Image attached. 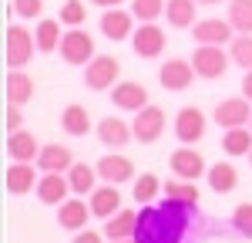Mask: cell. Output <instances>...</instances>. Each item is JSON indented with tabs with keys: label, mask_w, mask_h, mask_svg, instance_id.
Returning a JSON list of instances; mask_svg holds the SVG:
<instances>
[{
	"label": "cell",
	"mask_w": 252,
	"mask_h": 243,
	"mask_svg": "<svg viewBox=\"0 0 252 243\" xmlns=\"http://www.w3.org/2000/svg\"><path fill=\"white\" fill-rule=\"evenodd\" d=\"M131 27H135V14L131 10L111 7V10L101 14V34L108 40H128L131 38Z\"/></svg>",
	"instance_id": "obj_11"
},
{
	"label": "cell",
	"mask_w": 252,
	"mask_h": 243,
	"mask_svg": "<svg viewBox=\"0 0 252 243\" xmlns=\"http://www.w3.org/2000/svg\"><path fill=\"white\" fill-rule=\"evenodd\" d=\"M195 3L198 0H165V20L172 24V27H195V17H198V10H195Z\"/></svg>",
	"instance_id": "obj_25"
},
{
	"label": "cell",
	"mask_w": 252,
	"mask_h": 243,
	"mask_svg": "<svg viewBox=\"0 0 252 243\" xmlns=\"http://www.w3.org/2000/svg\"><path fill=\"white\" fill-rule=\"evenodd\" d=\"M242 95H246V98L252 101V68L246 71V78H242Z\"/></svg>",
	"instance_id": "obj_41"
},
{
	"label": "cell",
	"mask_w": 252,
	"mask_h": 243,
	"mask_svg": "<svg viewBox=\"0 0 252 243\" xmlns=\"http://www.w3.org/2000/svg\"><path fill=\"white\" fill-rule=\"evenodd\" d=\"M91 202L84 206V200H64L58 206V223L64 230H88V220H91Z\"/></svg>",
	"instance_id": "obj_20"
},
{
	"label": "cell",
	"mask_w": 252,
	"mask_h": 243,
	"mask_svg": "<svg viewBox=\"0 0 252 243\" xmlns=\"http://www.w3.org/2000/svg\"><path fill=\"white\" fill-rule=\"evenodd\" d=\"M165 196L195 206V202H198V186H195V179H168L165 182Z\"/></svg>",
	"instance_id": "obj_32"
},
{
	"label": "cell",
	"mask_w": 252,
	"mask_h": 243,
	"mask_svg": "<svg viewBox=\"0 0 252 243\" xmlns=\"http://www.w3.org/2000/svg\"><path fill=\"white\" fill-rule=\"evenodd\" d=\"M215 122L222 128H242L246 122H252V105L249 98H225L215 105Z\"/></svg>",
	"instance_id": "obj_10"
},
{
	"label": "cell",
	"mask_w": 252,
	"mask_h": 243,
	"mask_svg": "<svg viewBox=\"0 0 252 243\" xmlns=\"http://www.w3.org/2000/svg\"><path fill=\"white\" fill-rule=\"evenodd\" d=\"M10 10L14 17H40L44 14V0H10Z\"/></svg>",
	"instance_id": "obj_38"
},
{
	"label": "cell",
	"mask_w": 252,
	"mask_h": 243,
	"mask_svg": "<svg viewBox=\"0 0 252 243\" xmlns=\"http://www.w3.org/2000/svg\"><path fill=\"white\" fill-rule=\"evenodd\" d=\"M61 125H64V132H67V135L81 139V135H88V132H91V115H88V108H84V105H67V108L61 112Z\"/></svg>",
	"instance_id": "obj_26"
},
{
	"label": "cell",
	"mask_w": 252,
	"mask_h": 243,
	"mask_svg": "<svg viewBox=\"0 0 252 243\" xmlns=\"http://www.w3.org/2000/svg\"><path fill=\"white\" fill-rule=\"evenodd\" d=\"M172 172L178 179H198L202 172H205V159H202V152H195V149H175L172 152Z\"/></svg>",
	"instance_id": "obj_18"
},
{
	"label": "cell",
	"mask_w": 252,
	"mask_h": 243,
	"mask_svg": "<svg viewBox=\"0 0 252 243\" xmlns=\"http://www.w3.org/2000/svg\"><path fill=\"white\" fill-rule=\"evenodd\" d=\"M67 189H71V182L64 179V172H44L37 182V200L47 206H61L67 200Z\"/></svg>",
	"instance_id": "obj_21"
},
{
	"label": "cell",
	"mask_w": 252,
	"mask_h": 243,
	"mask_svg": "<svg viewBox=\"0 0 252 243\" xmlns=\"http://www.w3.org/2000/svg\"><path fill=\"white\" fill-rule=\"evenodd\" d=\"M229 54L222 51V44H198L192 54V64L198 71V78H222L229 71Z\"/></svg>",
	"instance_id": "obj_5"
},
{
	"label": "cell",
	"mask_w": 252,
	"mask_h": 243,
	"mask_svg": "<svg viewBox=\"0 0 252 243\" xmlns=\"http://www.w3.org/2000/svg\"><path fill=\"white\" fill-rule=\"evenodd\" d=\"M232 226L242 237H252V202H239L232 213Z\"/></svg>",
	"instance_id": "obj_37"
},
{
	"label": "cell",
	"mask_w": 252,
	"mask_h": 243,
	"mask_svg": "<svg viewBox=\"0 0 252 243\" xmlns=\"http://www.w3.org/2000/svg\"><path fill=\"white\" fill-rule=\"evenodd\" d=\"M74 165V156L67 145L61 142H51V145H40V156H37V169L40 172H67Z\"/></svg>",
	"instance_id": "obj_17"
},
{
	"label": "cell",
	"mask_w": 252,
	"mask_h": 243,
	"mask_svg": "<svg viewBox=\"0 0 252 243\" xmlns=\"http://www.w3.org/2000/svg\"><path fill=\"white\" fill-rule=\"evenodd\" d=\"M34 38H37L40 54L58 51V47H61V38H64V31H61V17H58V20L40 17V20H37V31H34Z\"/></svg>",
	"instance_id": "obj_27"
},
{
	"label": "cell",
	"mask_w": 252,
	"mask_h": 243,
	"mask_svg": "<svg viewBox=\"0 0 252 243\" xmlns=\"http://www.w3.org/2000/svg\"><path fill=\"white\" fill-rule=\"evenodd\" d=\"M249 162H252V152H249Z\"/></svg>",
	"instance_id": "obj_45"
},
{
	"label": "cell",
	"mask_w": 252,
	"mask_h": 243,
	"mask_svg": "<svg viewBox=\"0 0 252 243\" xmlns=\"http://www.w3.org/2000/svg\"><path fill=\"white\" fill-rule=\"evenodd\" d=\"M111 101L121 112H141L148 105V88L138 84V81H118L115 88H111Z\"/></svg>",
	"instance_id": "obj_12"
},
{
	"label": "cell",
	"mask_w": 252,
	"mask_h": 243,
	"mask_svg": "<svg viewBox=\"0 0 252 243\" xmlns=\"http://www.w3.org/2000/svg\"><path fill=\"white\" fill-rule=\"evenodd\" d=\"M138 119L131 125V132H135V139L141 145H152V142L161 139V132H165V112L158 108V105H145L141 112H135Z\"/></svg>",
	"instance_id": "obj_6"
},
{
	"label": "cell",
	"mask_w": 252,
	"mask_h": 243,
	"mask_svg": "<svg viewBox=\"0 0 252 243\" xmlns=\"http://www.w3.org/2000/svg\"><path fill=\"white\" fill-rule=\"evenodd\" d=\"M3 182H7V193L10 196H24L31 189H37V172L31 162H10V169L3 172Z\"/></svg>",
	"instance_id": "obj_15"
},
{
	"label": "cell",
	"mask_w": 252,
	"mask_h": 243,
	"mask_svg": "<svg viewBox=\"0 0 252 243\" xmlns=\"http://www.w3.org/2000/svg\"><path fill=\"white\" fill-rule=\"evenodd\" d=\"M61 58L67 61V64H78V68H84V64H91L94 61V40H91V34L84 31V27H71L64 38H61Z\"/></svg>",
	"instance_id": "obj_4"
},
{
	"label": "cell",
	"mask_w": 252,
	"mask_h": 243,
	"mask_svg": "<svg viewBox=\"0 0 252 243\" xmlns=\"http://www.w3.org/2000/svg\"><path fill=\"white\" fill-rule=\"evenodd\" d=\"M94 169L104 182H115V186H121V182H128L135 176V162L128 159V156H104Z\"/></svg>",
	"instance_id": "obj_19"
},
{
	"label": "cell",
	"mask_w": 252,
	"mask_h": 243,
	"mask_svg": "<svg viewBox=\"0 0 252 243\" xmlns=\"http://www.w3.org/2000/svg\"><path fill=\"white\" fill-rule=\"evenodd\" d=\"M161 189H165V186H161V179H158L155 172H145V176L135 179V202H152Z\"/></svg>",
	"instance_id": "obj_33"
},
{
	"label": "cell",
	"mask_w": 252,
	"mask_h": 243,
	"mask_svg": "<svg viewBox=\"0 0 252 243\" xmlns=\"http://www.w3.org/2000/svg\"><path fill=\"white\" fill-rule=\"evenodd\" d=\"M131 47H135L138 58H158L165 51V31L158 24H141L135 34H131Z\"/></svg>",
	"instance_id": "obj_9"
},
{
	"label": "cell",
	"mask_w": 252,
	"mask_h": 243,
	"mask_svg": "<svg viewBox=\"0 0 252 243\" xmlns=\"http://www.w3.org/2000/svg\"><path fill=\"white\" fill-rule=\"evenodd\" d=\"M232 24H229V17L219 20V17H205V20H195L192 34L198 44H229L232 40Z\"/></svg>",
	"instance_id": "obj_14"
},
{
	"label": "cell",
	"mask_w": 252,
	"mask_h": 243,
	"mask_svg": "<svg viewBox=\"0 0 252 243\" xmlns=\"http://www.w3.org/2000/svg\"><path fill=\"white\" fill-rule=\"evenodd\" d=\"M94 7H101V10H111V7H121L125 0H91Z\"/></svg>",
	"instance_id": "obj_42"
},
{
	"label": "cell",
	"mask_w": 252,
	"mask_h": 243,
	"mask_svg": "<svg viewBox=\"0 0 252 243\" xmlns=\"http://www.w3.org/2000/svg\"><path fill=\"white\" fill-rule=\"evenodd\" d=\"M225 156H249L252 152V128H225V139H222Z\"/></svg>",
	"instance_id": "obj_29"
},
{
	"label": "cell",
	"mask_w": 252,
	"mask_h": 243,
	"mask_svg": "<svg viewBox=\"0 0 252 243\" xmlns=\"http://www.w3.org/2000/svg\"><path fill=\"white\" fill-rule=\"evenodd\" d=\"M101 179L97 176V169H91L88 162H74L71 169H67V182H71V193H78V196H84V193H94L97 186L94 182Z\"/></svg>",
	"instance_id": "obj_28"
},
{
	"label": "cell",
	"mask_w": 252,
	"mask_h": 243,
	"mask_svg": "<svg viewBox=\"0 0 252 243\" xmlns=\"http://www.w3.org/2000/svg\"><path fill=\"white\" fill-rule=\"evenodd\" d=\"M37 51H40L37 38H34L27 27H20V24H10V27H7V68H24V64H31Z\"/></svg>",
	"instance_id": "obj_2"
},
{
	"label": "cell",
	"mask_w": 252,
	"mask_h": 243,
	"mask_svg": "<svg viewBox=\"0 0 252 243\" xmlns=\"http://www.w3.org/2000/svg\"><path fill=\"white\" fill-rule=\"evenodd\" d=\"M24 128V115H20V105L7 101V132H20Z\"/></svg>",
	"instance_id": "obj_39"
},
{
	"label": "cell",
	"mask_w": 252,
	"mask_h": 243,
	"mask_svg": "<svg viewBox=\"0 0 252 243\" xmlns=\"http://www.w3.org/2000/svg\"><path fill=\"white\" fill-rule=\"evenodd\" d=\"M34 91H37V84H34V78L27 71H20V68L7 71V101L10 105H27L34 98Z\"/></svg>",
	"instance_id": "obj_22"
},
{
	"label": "cell",
	"mask_w": 252,
	"mask_h": 243,
	"mask_svg": "<svg viewBox=\"0 0 252 243\" xmlns=\"http://www.w3.org/2000/svg\"><path fill=\"white\" fill-rule=\"evenodd\" d=\"M209 186H212L215 193H232L235 186H239V172L229 162H215L212 169H209Z\"/></svg>",
	"instance_id": "obj_30"
},
{
	"label": "cell",
	"mask_w": 252,
	"mask_h": 243,
	"mask_svg": "<svg viewBox=\"0 0 252 243\" xmlns=\"http://www.w3.org/2000/svg\"><path fill=\"white\" fill-rule=\"evenodd\" d=\"M97 139H101V145H108V149H121V145H128V139H135V132L128 128L125 119L104 115V119L97 122Z\"/></svg>",
	"instance_id": "obj_16"
},
{
	"label": "cell",
	"mask_w": 252,
	"mask_h": 243,
	"mask_svg": "<svg viewBox=\"0 0 252 243\" xmlns=\"http://www.w3.org/2000/svg\"><path fill=\"white\" fill-rule=\"evenodd\" d=\"M138 226V213L135 209H118L115 216L104 220V237L108 240H131Z\"/></svg>",
	"instance_id": "obj_24"
},
{
	"label": "cell",
	"mask_w": 252,
	"mask_h": 243,
	"mask_svg": "<svg viewBox=\"0 0 252 243\" xmlns=\"http://www.w3.org/2000/svg\"><path fill=\"white\" fill-rule=\"evenodd\" d=\"M111 243H135V237H131V240H111Z\"/></svg>",
	"instance_id": "obj_43"
},
{
	"label": "cell",
	"mask_w": 252,
	"mask_h": 243,
	"mask_svg": "<svg viewBox=\"0 0 252 243\" xmlns=\"http://www.w3.org/2000/svg\"><path fill=\"white\" fill-rule=\"evenodd\" d=\"M118 209H121V193H118L115 182H104V186H97L91 193V213L94 216L108 220V216H115Z\"/></svg>",
	"instance_id": "obj_23"
},
{
	"label": "cell",
	"mask_w": 252,
	"mask_h": 243,
	"mask_svg": "<svg viewBox=\"0 0 252 243\" xmlns=\"http://www.w3.org/2000/svg\"><path fill=\"white\" fill-rule=\"evenodd\" d=\"M195 64L192 61H182V58H172L161 64V71H158V81H161V88L165 91H185L189 84L195 81Z\"/></svg>",
	"instance_id": "obj_8"
},
{
	"label": "cell",
	"mask_w": 252,
	"mask_h": 243,
	"mask_svg": "<svg viewBox=\"0 0 252 243\" xmlns=\"http://www.w3.org/2000/svg\"><path fill=\"white\" fill-rule=\"evenodd\" d=\"M249 128H252V122H249Z\"/></svg>",
	"instance_id": "obj_46"
},
{
	"label": "cell",
	"mask_w": 252,
	"mask_h": 243,
	"mask_svg": "<svg viewBox=\"0 0 252 243\" xmlns=\"http://www.w3.org/2000/svg\"><path fill=\"white\" fill-rule=\"evenodd\" d=\"M71 243H101V233H94V230H78Z\"/></svg>",
	"instance_id": "obj_40"
},
{
	"label": "cell",
	"mask_w": 252,
	"mask_h": 243,
	"mask_svg": "<svg viewBox=\"0 0 252 243\" xmlns=\"http://www.w3.org/2000/svg\"><path fill=\"white\" fill-rule=\"evenodd\" d=\"M118 75H121V61L111 58V54H94L91 64H84V84L91 91H108L118 84Z\"/></svg>",
	"instance_id": "obj_3"
},
{
	"label": "cell",
	"mask_w": 252,
	"mask_h": 243,
	"mask_svg": "<svg viewBox=\"0 0 252 243\" xmlns=\"http://www.w3.org/2000/svg\"><path fill=\"white\" fill-rule=\"evenodd\" d=\"M7 156H10V162H37L40 142L34 139V132H27V128L7 132Z\"/></svg>",
	"instance_id": "obj_13"
},
{
	"label": "cell",
	"mask_w": 252,
	"mask_h": 243,
	"mask_svg": "<svg viewBox=\"0 0 252 243\" xmlns=\"http://www.w3.org/2000/svg\"><path fill=\"white\" fill-rule=\"evenodd\" d=\"M198 3H222V0H198Z\"/></svg>",
	"instance_id": "obj_44"
},
{
	"label": "cell",
	"mask_w": 252,
	"mask_h": 243,
	"mask_svg": "<svg viewBox=\"0 0 252 243\" xmlns=\"http://www.w3.org/2000/svg\"><path fill=\"white\" fill-rule=\"evenodd\" d=\"M61 24H67V27H84V0H64V7H61Z\"/></svg>",
	"instance_id": "obj_36"
},
{
	"label": "cell",
	"mask_w": 252,
	"mask_h": 243,
	"mask_svg": "<svg viewBox=\"0 0 252 243\" xmlns=\"http://www.w3.org/2000/svg\"><path fill=\"white\" fill-rule=\"evenodd\" d=\"M229 24L239 34H252V0H229Z\"/></svg>",
	"instance_id": "obj_31"
},
{
	"label": "cell",
	"mask_w": 252,
	"mask_h": 243,
	"mask_svg": "<svg viewBox=\"0 0 252 243\" xmlns=\"http://www.w3.org/2000/svg\"><path fill=\"white\" fill-rule=\"evenodd\" d=\"M192 202H145V209L138 213L135 226V243H182L189 220H192Z\"/></svg>",
	"instance_id": "obj_1"
},
{
	"label": "cell",
	"mask_w": 252,
	"mask_h": 243,
	"mask_svg": "<svg viewBox=\"0 0 252 243\" xmlns=\"http://www.w3.org/2000/svg\"><path fill=\"white\" fill-rule=\"evenodd\" d=\"M229 58L239 68H252V34H239L229 40Z\"/></svg>",
	"instance_id": "obj_34"
},
{
	"label": "cell",
	"mask_w": 252,
	"mask_h": 243,
	"mask_svg": "<svg viewBox=\"0 0 252 243\" xmlns=\"http://www.w3.org/2000/svg\"><path fill=\"white\" fill-rule=\"evenodd\" d=\"M131 14L141 24H155L165 14V0H131Z\"/></svg>",
	"instance_id": "obj_35"
},
{
	"label": "cell",
	"mask_w": 252,
	"mask_h": 243,
	"mask_svg": "<svg viewBox=\"0 0 252 243\" xmlns=\"http://www.w3.org/2000/svg\"><path fill=\"white\" fill-rule=\"evenodd\" d=\"M175 135H178L182 145H195V142H202V135H205V115H202V108L185 105V108L175 115Z\"/></svg>",
	"instance_id": "obj_7"
}]
</instances>
